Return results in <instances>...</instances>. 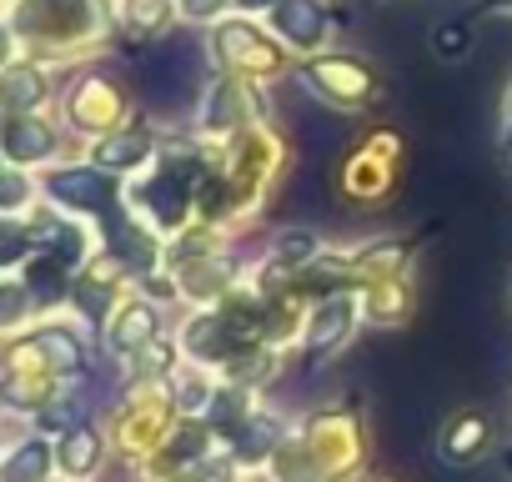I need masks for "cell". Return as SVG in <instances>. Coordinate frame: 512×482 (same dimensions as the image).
I'll list each match as a JSON object with an SVG mask.
<instances>
[{
  "label": "cell",
  "mask_w": 512,
  "mask_h": 482,
  "mask_svg": "<svg viewBox=\"0 0 512 482\" xmlns=\"http://www.w3.org/2000/svg\"><path fill=\"white\" fill-rule=\"evenodd\" d=\"M277 26L297 41V46H312L322 36V11H317V0H282L277 6Z\"/></svg>",
  "instance_id": "cell-1"
},
{
  "label": "cell",
  "mask_w": 512,
  "mask_h": 482,
  "mask_svg": "<svg viewBox=\"0 0 512 482\" xmlns=\"http://www.w3.org/2000/svg\"><path fill=\"white\" fill-rule=\"evenodd\" d=\"M6 146H11L16 161H36V156L51 151V131H46L41 121H16V126L6 131Z\"/></svg>",
  "instance_id": "cell-2"
},
{
  "label": "cell",
  "mask_w": 512,
  "mask_h": 482,
  "mask_svg": "<svg viewBox=\"0 0 512 482\" xmlns=\"http://www.w3.org/2000/svg\"><path fill=\"white\" fill-rule=\"evenodd\" d=\"M46 462H51L46 447H41V442H26L6 467H0V482H41V477H46Z\"/></svg>",
  "instance_id": "cell-3"
},
{
  "label": "cell",
  "mask_w": 512,
  "mask_h": 482,
  "mask_svg": "<svg viewBox=\"0 0 512 482\" xmlns=\"http://www.w3.org/2000/svg\"><path fill=\"white\" fill-rule=\"evenodd\" d=\"M46 96V86H41V76L36 71H11L6 81H0V101H6V106H36Z\"/></svg>",
  "instance_id": "cell-4"
},
{
  "label": "cell",
  "mask_w": 512,
  "mask_h": 482,
  "mask_svg": "<svg viewBox=\"0 0 512 482\" xmlns=\"http://www.w3.org/2000/svg\"><path fill=\"white\" fill-rule=\"evenodd\" d=\"M56 191H61V196H81V206H101V201L111 196V186H106L101 176H91V171H71V176H56Z\"/></svg>",
  "instance_id": "cell-5"
},
{
  "label": "cell",
  "mask_w": 512,
  "mask_h": 482,
  "mask_svg": "<svg viewBox=\"0 0 512 482\" xmlns=\"http://www.w3.org/2000/svg\"><path fill=\"white\" fill-rule=\"evenodd\" d=\"M96 452H101V447H96V437H91V432H71V437H66V447H61V467L81 477V472H91V467H96Z\"/></svg>",
  "instance_id": "cell-6"
},
{
  "label": "cell",
  "mask_w": 512,
  "mask_h": 482,
  "mask_svg": "<svg viewBox=\"0 0 512 482\" xmlns=\"http://www.w3.org/2000/svg\"><path fill=\"white\" fill-rule=\"evenodd\" d=\"M146 337H151V312H146V307H131V312L121 317V327L111 332V342H116L121 352H126V347H141Z\"/></svg>",
  "instance_id": "cell-7"
},
{
  "label": "cell",
  "mask_w": 512,
  "mask_h": 482,
  "mask_svg": "<svg viewBox=\"0 0 512 482\" xmlns=\"http://www.w3.org/2000/svg\"><path fill=\"white\" fill-rule=\"evenodd\" d=\"M41 357H51L56 367H76L81 362V347L66 332H41Z\"/></svg>",
  "instance_id": "cell-8"
},
{
  "label": "cell",
  "mask_w": 512,
  "mask_h": 482,
  "mask_svg": "<svg viewBox=\"0 0 512 482\" xmlns=\"http://www.w3.org/2000/svg\"><path fill=\"white\" fill-rule=\"evenodd\" d=\"M141 151H146V136H121V141L101 146V161H106V166H131Z\"/></svg>",
  "instance_id": "cell-9"
},
{
  "label": "cell",
  "mask_w": 512,
  "mask_h": 482,
  "mask_svg": "<svg viewBox=\"0 0 512 482\" xmlns=\"http://www.w3.org/2000/svg\"><path fill=\"white\" fill-rule=\"evenodd\" d=\"M342 327H347V302H332V307L322 312V327L312 332V347H327V342H332Z\"/></svg>",
  "instance_id": "cell-10"
},
{
  "label": "cell",
  "mask_w": 512,
  "mask_h": 482,
  "mask_svg": "<svg viewBox=\"0 0 512 482\" xmlns=\"http://www.w3.org/2000/svg\"><path fill=\"white\" fill-rule=\"evenodd\" d=\"M482 437H487V427H482L477 417H467V422L452 432V452H457V457H467L472 447H482Z\"/></svg>",
  "instance_id": "cell-11"
},
{
  "label": "cell",
  "mask_w": 512,
  "mask_h": 482,
  "mask_svg": "<svg viewBox=\"0 0 512 482\" xmlns=\"http://www.w3.org/2000/svg\"><path fill=\"white\" fill-rule=\"evenodd\" d=\"M41 392H46V387H41V382H31V377H11V382H6V397H21L16 407H36V402H41Z\"/></svg>",
  "instance_id": "cell-12"
},
{
  "label": "cell",
  "mask_w": 512,
  "mask_h": 482,
  "mask_svg": "<svg viewBox=\"0 0 512 482\" xmlns=\"http://www.w3.org/2000/svg\"><path fill=\"white\" fill-rule=\"evenodd\" d=\"M26 257V231L21 226H0V262Z\"/></svg>",
  "instance_id": "cell-13"
},
{
  "label": "cell",
  "mask_w": 512,
  "mask_h": 482,
  "mask_svg": "<svg viewBox=\"0 0 512 482\" xmlns=\"http://www.w3.org/2000/svg\"><path fill=\"white\" fill-rule=\"evenodd\" d=\"M432 46H437L442 56H462V51H467V31H462V26H442Z\"/></svg>",
  "instance_id": "cell-14"
},
{
  "label": "cell",
  "mask_w": 512,
  "mask_h": 482,
  "mask_svg": "<svg viewBox=\"0 0 512 482\" xmlns=\"http://www.w3.org/2000/svg\"><path fill=\"white\" fill-rule=\"evenodd\" d=\"M307 252H312V236H307V231L282 236V257H287V262H297V257H307Z\"/></svg>",
  "instance_id": "cell-15"
},
{
  "label": "cell",
  "mask_w": 512,
  "mask_h": 482,
  "mask_svg": "<svg viewBox=\"0 0 512 482\" xmlns=\"http://www.w3.org/2000/svg\"><path fill=\"white\" fill-rule=\"evenodd\" d=\"M216 6H221V0H186V11H191V16H211Z\"/></svg>",
  "instance_id": "cell-16"
},
{
  "label": "cell",
  "mask_w": 512,
  "mask_h": 482,
  "mask_svg": "<svg viewBox=\"0 0 512 482\" xmlns=\"http://www.w3.org/2000/svg\"><path fill=\"white\" fill-rule=\"evenodd\" d=\"M246 6H267V0H246Z\"/></svg>",
  "instance_id": "cell-17"
},
{
  "label": "cell",
  "mask_w": 512,
  "mask_h": 482,
  "mask_svg": "<svg viewBox=\"0 0 512 482\" xmlns=\"http://www.w3.org/2000/svg\"><path fill=\"white\" fill-rule=\"evenodd\" d=\"M0 56H6V36H0Z\"/></svg>",
  "instance_id": "cell-18"
}]
</instances>
